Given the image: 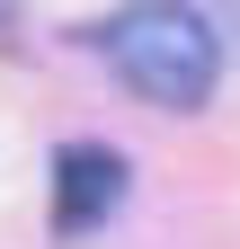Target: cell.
I'll return each mask as SVG.
<instances>
[{
	"mask_svg": "<svg viewBox=\"0 0 240 249\" xmlns=\"http://www.w3.org/2000/svg\"><path fill=\"white\" fill-rule=\"evenodd\" d=\"M107 53L125 71V89H142L152 107H205L214 98V71H223V36L187 0H134L107 27Z\"/></svg>",
	"mask_w": 240,
	"mask_h": 249,
	"instance_id": "cell-1",
	"label": "cell"
},
{
	"mask_svg": "<svg viewBox=\"0 0 240 249\" xmlns=\"http://www.w3.org/2000/svg\"><path fill=\"white\" fill-rule=\"evenodd\" d=\"M125 160H116L107 142H71L53 151V231H98L116 205H125Z\"/></svg>",
	"mask_w": 240,
	"mask_h": 249,
	"instance_id": "cell-2",
	"label": "cell"
}]
</instances>
